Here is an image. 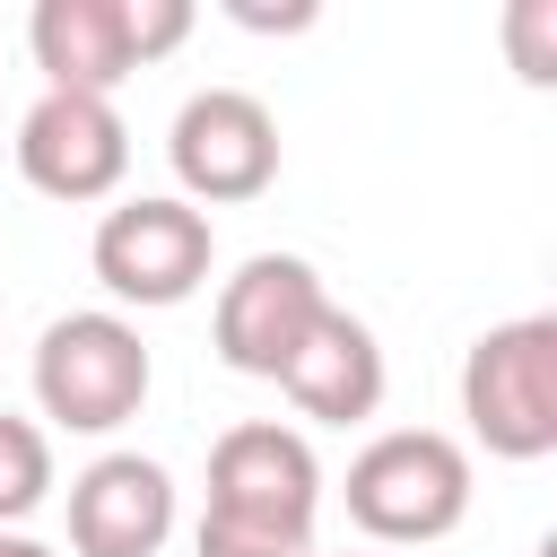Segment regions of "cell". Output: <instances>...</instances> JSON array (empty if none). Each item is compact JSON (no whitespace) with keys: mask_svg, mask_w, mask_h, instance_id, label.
I'll return each instance as SVG.
<instances>
[{"mask_svg":"<svg viewBox=\"0 0 557 557\" xmlns=\"http://www.w3.org/2000/svg\"><path fill=\"white\" fill-rule=\"evenodd\" d=\"M322 513V461L296 426L244 418L209 444V505L191 548L200 557H313Z\"/></svg>","mask_w":557,"mask_h":557,"instance_id":"6da1fadb","label":"cell"},{"mask_svg":"<svg viewBox=\"0 0 557 557\" xmlns=\"http://www.w3.org/2000/svg\"><path fill=\"white\" fill-rule=\"evenodd\" d=\"M157 366H148V339L131 313L113 305H87V313H61L44 322L35 339V409L70 435H113L139 418Z\"/></svg>","mask_w":557,"mask_h":557,"instance_id":"7a4b0ae2","label":"cell"},{"mask_svg":"<svg viewBox=\"0 0 557 557\" xmlns=\"http://www.w3.org/2000/svg\"><path fill=\"white\" fill-rule=\"evenodd\" d=\"M470 513V453L444 426H383L348 461V522L392 548H426Z\"/></svg>","mask_w":557,"mask_h":557,"instance_id":"3957f363","label":"cell"},{"mask_svg":"<svg viewBox=\"0 0 557 557\" xmlns=\"http://www.w3.org/2000/svg\"><path fill=\"white\" fill-rule=\"evenodd\" d=\"M461 418L496 461L557 453V313H522L470 339L461 357Z\"/></svg>","mask_w":557,"mask_h":557,"instance_id":"277c9868","label":"cell"},{"mask_svg":"<svg viewBox=\"0 0 557 557\" xmlns=\"http://www.w3.org/2000/svg\"><path fill=\"white\" fill-rule=\"evenodd\" d=\"M87 261H96V278H104L113 305L165 313V305H183V296L209 287L218 235H209V218H200L191 200H174V191H139V200H122V209L96 218Z\"/></svg>","mask_w":557,"mask_h":557,"instance_id":"5b68a950","label":"cell"},{"mask_svg":"<svg viewBox=\"0 0 557 557\" xmlns=\"http://www.w3.org/2000/svg\"><path fill=\"white\" fill-rule=\"evenodd\" d=\"M165 165L183 183L174 200H191L200 218L261 200L278 183V113L252 87H200V96H183V113L165 131Z\"/></svg>","mask_w":557,"mask_h":557,"instance_id":"8992f818","label":"cell"},{"mask_svg":"<svg viewBox=\"0 0 557 557\" xmlns=\"http://www.w3.org/2000/svg\"><path fill=\"white\" fill-rule=\"evenodd\" d=\"M322 305H331V287H322V270H313L305 252H252V261H235V278L218 287L209 339H218V357H226L235 374L278 383Z\"/></svg>","mask_w":557,"mask_h":557,"instance_id":"52a82bcc","label":"cell"},{"mask_svg":"<svg viewBox=\"0 0 557 557\" xmlns=\"http://www.w3.org/2000/svg\"><path fill=\"white\" fill-rule=\"evenodd\" d=\"M17 174L44 200H104L131 174V122L113 113V96H61L44 87L17 113Z\"/></svg>","mask_w":557,"mask_h":557,"instance_id":"ba28073f","label":"cell"},{"mask_svg":"<svg viewBox=\"0 0 557 557\" xmlns=\"http://www.w3.org/2000/svg\"><path fill=\"white\" fill-rule=\"evenodd\" d=\"M174 540V470L148 453H96L70 479V548L78 557H157Z\"/></svg>","mask_w":557,"mask_h":557,"instance_id":"9c48e42d","label":"cell"},{"mask_svg":"<svg viewBox=\"0 0 557 557\" xmlns=\"http://www.w3.org/2000/svg\"><path fill=\"white\" fill-rule=\"evenodd\" d=\"M278 392H287L305 418H322V426H357V418L383 409V339H374L348 305H322L313 331H305V348L287 357Z\"/></svg>","mask_w":557,"mask_h":557,"instance_id":"30bf717a","label":"cell"},{"mask_svg":"<svg viewBox=\"0 0 557 557\" xmlns=\"http://www.w3.org/2000/svg\"><path fill=\"white\" fill-rule=\"evenodd\" d=\"M26 52H35L44 87H61V96H113L139 70L122 0H35Z\"/></svg>","mask_w":557,"mask_h":557,"instance_id":"8fae6325","label":"cell"},{"mask_svg":"<svg viewBox=\"0 0 557 557\" xmlns=\"http://www.w3.org/2000/svg\"><path fill=\"white\" fill-rule=\"evenodd\" d=\"M52 496V435L17 409H0V531H17Z\"/></svg>","mask_w":557,"mask_h":557,"instance_id":"7c38bea8","label":"cell"},{"mask_svg":"<svg viewBox=\"0 0 557 557\" xmlns=\"http://www.w3.org/2000/svg\"><path fill=\"white\" fill-rule=\"evenodd\" d=\"M122 17H131V52H139V70L191 35V0H122Z\"/></svg>","mask_w":557,"mask_h":557,"instance_id":"4fadbf2b","label":"cell"},{"mask_svg":"<svg viewBox=\"0 0 557 557\" xmlns=\"http://www.w3.org/2000/svg\"><path fill=\"white\" fill-rule=\"evenodd\" d=\"M548 26H557V0H522V9L505 17V35H513V52H522V78H531V87H548V78H557Z\"/></svg>","mask_w":557,"mask_h":557,"instance_id":"5bb4252c","label":"cell"},{"mask_svg":"<svg viewBox=\"0 0 557 557\" xmlns=\"http://www.w3.org/2000/svg\"><path fill=\"white\" fill-rule=\"evenodd\" d=\"M226 17H235V26H252V35H287V26H313V9H252V0H235Z\"/></svg>","mask_w":557,"mask_h":557,"instance_id":"9a60e30c","label":"cell"},{"mask_svg":"<svg viewBox=\"0 0 557 557\" xmlns=\"http://www.w3.org/2000/svg\"><path fill=\"white\" fill-rule=\"evenodd\" d=\"M0 557H52L44 540H26V531H0Z\"/></svg>","mask_w":557,"mask_h":557,"instance_id":"2e32d148","label":"cell"},{"mask_svg":"<svg viewBox=\"0 0 557 557\" xmlns=\"http://www.w3.org/2000/svg\"><path fill=\"white\" fill-rule=\"evenodd\" d=\"M313 557H322V548H313Z\"/></svg>","mask_w":557,"mask_h":557,"instance_id":"e0dca14e","label":"cell"}]
</instances>
